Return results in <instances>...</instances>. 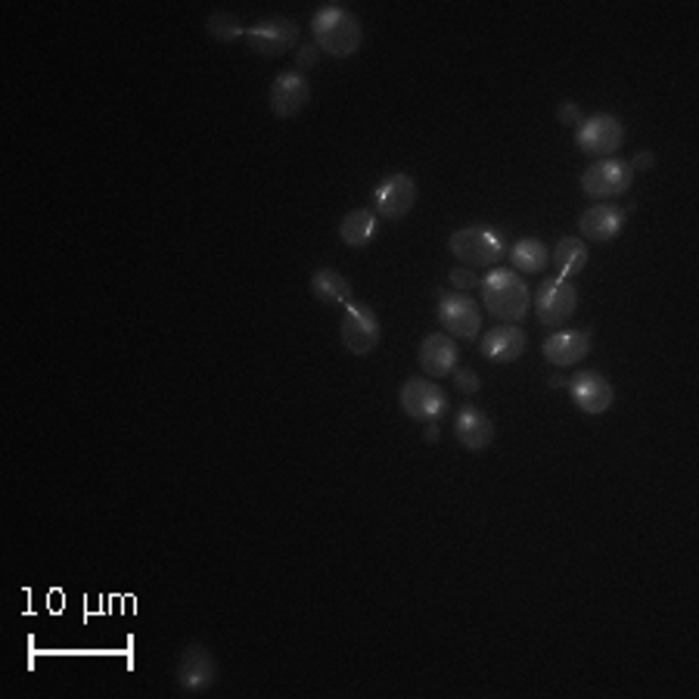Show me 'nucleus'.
<instances>
[{
    "label": "nucleus",
    "instance_id": "nucleus-20",
    "mask_svg": "<svg viewBox=\"0 0 699 699\" xmlns=\"http://www.w3.org/2000/svg\"><path fill=\"white\" fill-rule=\"evenodd\" d=\"M311 296H314L317 302H324L327 308H336L349 302L351 289L349 284H346V277H342L336 267H321V271H314V277H311Z\"/></svg>",
    "mask_w": 699,
    "mask_h": 699
},
{
    "label": "nucleus",
    "instance_id": "nucleus-17",
    "mask_svg": "<svg viewBox=\"0 0 699 699\" xmlns=\"http://www.w3.org/2000/svg\"><path fill=\"white\" fill-rule=\"evenodd\" d=\"M590 333L585 329H563L545 339V358L553 367H572L590 354Z\"/></svg>",
    "mask_w": 699,
    "mask_h": 699
},
{
    "label": "nucleus",
    "instance_id": "nucleus-22",
    "mask_svg": "<svg viewBox=\"0 0 699 699\" xmlns=\"http://www.w3.org/2000/svg\"><path fill=\"white\" fill-rule=\"evenodd\" d=\"M376 234V215L371 209H354L346 219L339 221V237L351 249H364Z\"/></svg>",
    "mask_w": 699,
    "mask_h": 699
},
{
    "label": "nucleus",
    "instance_id": "nucleus-11",
    "mask_svg": "<svg viewBox=\"0 0 699 699\" xmlns=\"http://www.w3.org/2000/svg\"><path fill=\"white\" fill-rule=\"evenodd\" d=\"M438 324L451 339H476L482 329V311L466 292H451L438 302Z\"/></svg>",
    "mask_w": 699,
    "mask_h": 699
},
{
    "label": "nucleus",
    "instance_id": "nucleus-19",
    "mask_svg": "<svg viewBox=\"0 0 699 699\" xmlns=\"http://www.w3.org/2000/svg\"><path fill=\"white\" fill-rule=\"evenodd\" d=\"M479 351L488 361H495V364H510V361L523 358L525 333L520 327H513V324L488 329V333L482 336Z\"/></svg>",
    "mask_w": 699,
    "mask_h": 699
},
{
    "label": "nucleus",
    "instance_id": "nucleus-12",
    "mask_svg": "<svg viewBox=\"0 0 699 699\" xmlns=\"http://www.w3.org/2000/svg\"><path fill=\"white\" fill-rule=\"evenodd\" d=\"M249 47L262 57H280L299 47V23L286 20V16H274V20H262L255 23L249 32Z\"/></svg>",
    "mask_w": 699,
    "mask_h": 699
},
{
    "label": "nucleus",
    "instance_id": "nucleus-4",
    "mask_svg": "<svg viewBox=\"0 0 699 699\" xmlns=\"http://www.w3.org/2000/svg\"><path fill=\"white\" fill-rule=\"evenodd\" d=\"M632 165L622 162V159H597V162H590L588 168H585V175H582V190L594 202L622 197V194L632 190Z\"/></svg>",
    "mask_w": 699,
    "mask_h": 699
},
{
    "label": "nucleus",
    "instance_id": "nucleus-30",
    "mask_svg": "<svg viewBox=\"0 0 699 699\" xmlns=\"http://www.w3.org/2000/svg\"><path fill=\"white\" fill-rule=\"evenodd\" d=\"M426 441H438V423H426Z\"/></svg>",
    "mask_w": 699,
    "mask_h": 699
},
{
    "label": "nucleus",
    "instance_id": "nucleus-18",
    "mask_svg": "<svg viewBox=\"0 0 699 699\" xmlns=\"http://www.w3.org/2000/svg\"><path fill=\"white\" fill-rule=\"evenodd\" d=\"M622 227H625V212L615 209V205H603V202L585 209L582 219H578V230H582V237L590 242L615 240V237L622 234Z\"/></svg>",
    "mask_w": 699,
    "mask_h": 699
},
{
    "label": "nucleus",
    "instance_id": "nucleus-13",
    "mask_svg": "<svg viewBox=\"0 0 699 699\" xmlns=\"http://www.w3.org/2000/svg\"><path fill=\"white\" fill-rule=\"evenodd\" d=\"M569 395H572V401H575L585 414H607L612 408V401H615L612 383L603 373L597 371L575 373V376L569 379Z\"/></svg>",
    "mask_w": 699,
    "mask_h": 699
},
{
    "label": "nucleus",
    "instance_id": "nucleus-1",
    "mask_svg": "<svg viewBox=\"0 0 699 699\" xmlns=\"http://www.w3.org/2000/svg\"><path fill=\"white\" fill-rule=\"evenodd\" d=\"M482 305L503 324H520L532 308V292L525 280L510 267H495L479 280Z\"/></svg>",
    "mask_w": 699,
    "mask_h": 699
},
{
    "label": "nucleus",
    "instance_id": "nucleus-2",
    "mask_svg": "<svg viewBox=\"0 0 699 699\" xmlns=\"http://www.w3.org/2000/svg\"><path fill=\"white\" fill-rule=\"evenodd\" d=\"M311 35H314L317 50L327 53V57H336V60L354 57L361 50V41H364L361 20L349 10H342V7L317 10L314 20H311Z\"/></svg>",
    "mask_w": 699,
    "mask_h": 699
},
{
    "label": "nucleus",
    "instance_id": "nucleus-6",
    "mask_svg": "<svg viewBox=\"0 0 699 699\" xmlns=\"http://www.w3.org/2000/svg\"><path fill=\"white\" fill-rule=\"evenodd\" d=\"M532 308L545 327H563L578 308V289L566 277H550L538 286Z\"/></svg>",
    "mask_w": 699,
    "mask_h": 699
},
{
    "label": "nucleus",
    "instance_id": "nucleus-28",
    "mask_svg": "<svg viewBox=\"0 0 699 699\" xmlns=\"http://www.w3.org/2000/svg\"><path fill=\"white\" fill-rule=\"evenodd\" d=\"M451 286H458V289H473V286H479V277H476V271H451Z\"/></svg>",
    "mask_w": 699,
    "mask_h": 699
},
{
    "label": "nucleus",
    "instance_id": "nucleus-5",
    "mask_svg": "<svg viewBox=\"0 0 699 699\" xmlns=\"http://www.w3.org/2000/svg\"><path fill=\"white\" fill-rule=\"evenodd\" d=\"M575 143L578 150L585 155H594V159H612V153L622 150L625 143V125L610 115V112H597L585 118L575 132Z\"/></svg>",
    "mask_w": 699,
    "mask_h": 699
},
{
    "label": "nucleus",
    "instance_id": "nucleus-3",
    "mask_svg": "<svg viewBox=\"0 0 699 699\" xmlns=\"http://www.w3.org/2000/svg\"><path fill=\"white\" fill-rule=\"evenodd\" d=\"M448 246H451V255L463 264H470V267H491L507 255V242H503L501 234H495L485 224L460 227L451 234Z\"/></svg>",
    "mask_w": 699,
    "mask_h": 699
},
{
    "label": "nucleus",
    "instance_id": "nucleus-21",
    "mask_svg": "<svg viewBox=\"0 0 699 699\" xmlns=\"http://www.w3.org/2000/svg\"><path fill=\"white\" fill-rule=\"evenodd\" d=\"M507 255L516 274H545L550 264V249L541 240H520L513 249H507Z\"/></svg>",
    "mask_w": 699,
    "mask_h": 699
},
{
    "label": "nucleus",
    "instance_id": "nucleus-25",
    "mask_svg": "<svg viewBox=\"0 0 699 699\" xmlns=\"http://www.w3.org/2000/svg\"><path fill=\"white\" fill-rule=\"evenodd\" d=\"M451 376H454V386H458L460 395H473L482 389L479 373L470 371V367H458V371L451 373Z\"/></svg>",
    "mask_w": 699,
    "mask_h": 699
},
{
    "label": "nucleus",
    "instance_id": "nucleus-8",
    "mask_svg": "<svg viewBox=\"0 0 699 699\" xmlns=\"http://www.w3.org/2000/svg\"><path fill=\"white\" fill-rule=\"evenodd\" d=\"M177 687L184 694H205L219 681V662L205 644H187V650L177 659Z\"/></svg>",
    "mask_w": 699,
    "mask_h": 699
},
{
    "label": "nucleus",
    "instance_id": "nucleus-16",
    "mask_svg": "<svg viewBox=\"0 0 699 699\" xmlns=\"http://www.w3.org/2000/svg\"><path fill=\"white\" fill-rule=\"evenodd\" d=\"M416 361H420V367H423L426 376H451L458 371L460 351L448 333H429L423 339V346H420Z\"/></svg>",
    "mask_w": 699,
    "mask_h": 699
},
{
    "label": "nucleus",
    "instance_id": "nucleus-10",
    "mask_svg": "<svg viewBox=\"0 0 699 699\" xmlns=\"http://www.w3.org/2000/svg\"><path fill=\"white\" fill-rule=\"evenodd\" d=\"M416 197V180L411 175H389L386 180H379L373 187V209L383 221H398L404 219L411 209H414Z\"/></svg>",
    "mask_w": 699,
    "mask_h": 699
},
{
    "label": "nucleus",
    "instance_id": "nucleus-27",
    "mask_svg": "<svg viewBox=\"0 0 699 699\" xmlns=\"http://www.w3.org/2000/svg\"><path fill=\"white\" fill-rule=\"evenodd\" d=\"M557 118L563 122V125H569V128H578L585 118H582V110H578V103H572V100H566L560 110H557Z\"/></svg>",
    "mask_w": 699,
    "mask_h": 699
},
{
    "label": "nucleus",
    "instance_id": "nucleus-9",
    "mask_svg": "<svg viewBox=\"0 0 699 699\" xmlns=\"http://www.w3.org/2000/svg\"><path fill=\"white\" fill-rule=\"evenodd\" d=\"M339 333H342V346L351 354H371L379 346V339H383V327H379L376 314L367 305L354 302V299L346 302V314H342Z\"/></svg>",
    "mask_w": 699,
    "mask_h": 699
},
{
    "label": "nucleus",
    "instance_id": "nucleus-15",
    "mask_svg": "<svg viewBox=\"0 0 699 699\" xmlns=\"http://www.w3.org/2000/svg\"><path fill=\"white\" fill-rule=\"evenodd\" d=\"M454 438L466 451H485L491 441H495V420L473 408V404H463L458 414H454Z\"/></svg>",
    "mask_w": 699,
    "mask_h": 699
},
{
    "label": "nucleus",
    "instance_id": "nucleus-23",
    "mask_svg": "<svg viewBox=\"0 0 699 699\" xmlns=\"http://www.w3.org/2000/svg\"><path fill=\"white\" fill-rule=\"evenodd\" d=\"M553 264H557V277H575V274H582L585 271V264H588V246L585 240H575V237H563V240L557 242V249H553Z\"/></svg>",
    "mask_w": 699,
    "mask_h": 699
},
{
    "label": "nucleus",
    "instance_id": "nucleus-7",
    "mask_svg": "<svg viewBox=\"0 0 699 699\" xmlns=\"http://www.w3.org/2000/svg\"><path fill=\"white\" fill-rule=\"evenodd\" d=\"M401 411L416 420V423H438L441 414L448 411V395L445 389L426 379V376H411L404 386H401Z\"/></svg>",
    "mask_w": 699,
    "mask_h": 699
},
{
    "label": "nucleus",
    "instance_id": "nucleus-14",
    "mask_svg": "<svg viewBox=\"0 0 699 699\" xmlns=\"http://www.w3.org/2000/svg\"><path fill=\"white\" fill-rule=\"evenodd\" d=\"M308 103H311V85H308L302 72L292 68V72H284V75L274 78V85H271V112L277 118H292V115L305 110Z\"/></svg>",
    "mask_w": 699,
    "mask_h": 699
},
{
    "label": "nucleus",
    "instance_id": "nucleus-24",
    "mask_svg": "<svg viewBox=\"0 0 699 699\" xmlns=\"http://www.w3.org/2000/svg\"><path fill=\"white\" fill-rule=\"evenodd\" d=\"M205 32H209L215 41H237V38H242V35L249 32V28H246L234 13H224V10H219V13H212V16H209Z\"/></svg>",
    "mask_w": 699,
    "mask_h": 699
},
{
    "label": "nucleus",
    "instance_id": "nucleus-26",
    "mask_svg": "<svg viewBox=\"0 0 699 699\" xmlns=\"http://www.w3.org/2000/svg\"><path fill=\"white\" fill-rule=\"evenodd\" d=\"M317 60H321V50H317V45L296 47V72H302V75H305L308 68L317 66Z\"/></svg>",
    "mask_w": 699,
    "mask_h": 699
},
{
    "label": "nucleus",
    "instance_id": "nucleus-29",
    "mask_svg": "<svg viewBox=\"0 0 699 699\" xmlns=\"http://www.w3.org/2000/svg\"><path fill=\"white\" fill-rule=\"evenodd\" d=\"M628 165H632V172H644V168H650V165H653V153H650V150H640Z\"/></svg>",
    "mask_w": 699,
    "mask_h": 699
}]
</instances>
